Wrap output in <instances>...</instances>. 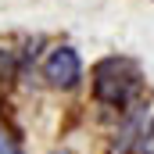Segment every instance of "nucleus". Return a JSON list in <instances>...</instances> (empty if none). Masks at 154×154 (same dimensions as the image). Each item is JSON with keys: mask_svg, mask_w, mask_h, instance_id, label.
I'll list each match as a JSON object with an SVG mask.
<instances>
[{"mask_svg": "<svg viewBox=\"0 0 154 154\" xmlns=\"http://www.w3.org/2000/svg\"><path fill=\"white\" fill-rule=\"evenodd\" d=\"M43 79H47L50 86H57V90L79 86V79H82V61H79V54L72 50V47L50 50L47 61H43Z\"/></svg>", "mask_w": 154, "mask_h": 154, "instance_id": "nucleus-2", "label": "nucleus"}, {"mask_svg": "<svg viewBox=\"0 0 154 154\" xmlns=\"http://www.w3.org/2000/svg\"><path fill=\"white\" fill-rule=\"evenodd\" d=\"M140 90V72L133 61L125 57H104L97 68H93V93L100 104H111L122 108L133 100V93Z\"/></svg>", "mask_w": 154, "mask_h": 154, "instance_id": "nucleus-1", "label": "nucleus"}, {"mask_svg": "<svg viewBox=\"0 0 154 154\" xmlns=\"http://www.w3.org/2000/svg\"><path fill=\"white\" fill-rule=\"evenodd\" d=\"M140 133H143V129H140V115H133L125 125H122V133L115 136L111 154H129V147H133V143H140Z\"/></svg>", "mask_w": 154, "mask_h": 154, "instance_id": "nucleus-3", "label": "nucleus"}, {"mask_svg": "<svg viewBox=\"0 0 154 154\" xmlns=\"http://www.w3.org/2000/svg\"><path fill=\"white\" fill-rule=\"evenodd\" d=\"M136 154H154V118H151V125L140 133V143H136Z\"/></svg>", "mask_w": 154, "mask_h": 154, "instance_id": "nucleus-4", "label": "nucleus"}, {"mask_svg": "<svg viewBox=\"0 0 154 154\" xmlns=\"http://www.w3.org/2000/svg\"><path fill=\"white\" fill-rule=\"evenodd\" d=\"M0 154H22V143H18L7 129H0Z\"/></svg>", "mask_w": 154, "mask_h": 154, "instance_id": "nucleus-5", "label": "nucleus"}]
</instances>
